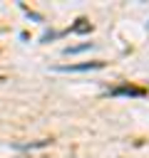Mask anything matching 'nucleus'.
<instances>
[{
	"label": "nucleus",
	"instance_id": "f03ea898",
	"mask_svg": "<svg viewBox=\"0 0 149 158\" xmlns=\"http://www.w3.org/2000/svg\"><path fill=\"white\" fill-rule=\"evenodd\" d=\"M114 96H144V89H137V86H117L112 89Z\"/></svg>",
	"mask_w": 149,
	"mask_h": 158
},
{
	"label": "nucleus",
	"instance_id": "7ed1b4c3",
	"mask_svg": "<svg viewBox=\"0 0 149 158\" xmlns=\"http://www.w3.org/2000/svg\"><path fill=\"white\" fill-rule=\"evenodd\" d=\"M92 47H94L92 42H84V44H74V47H65L62 52H65V54H79V52H87V49H92Z\"/></svg>",
	"mask_w": 149,
	"mask_h": 158
},
{
	"label": "nucleus",
	"instance_id": "f257e3e1",
	"mask_svg": "<svg viewBox=\"0 0 149 158\" xmlns=\"http://www.w3.org/2000/svg\"><path fill=\"white\" fill-rule=\"evenodd\" d=\"M104 62H79V64H62L55 67L57 72H92V69H102Z\"/></svg>",
	"mask_w": 149,
	"mask_h": 158
}]
</instances>
